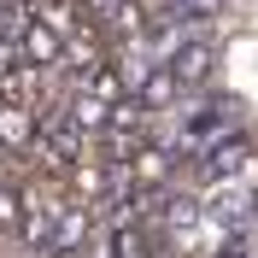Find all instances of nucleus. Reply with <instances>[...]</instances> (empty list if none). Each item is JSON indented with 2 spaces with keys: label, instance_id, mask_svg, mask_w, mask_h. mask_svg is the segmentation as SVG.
<instances>
[{
  "label": "nucleus",
  "instance_id": "obj_3",
  "mask_svg": "<svg viewBox=\"0 0 258 258\" xmlns=\"http://www.w3.org/2000/svg\"><path fill=\"white\" fill-rule=\"evenodd\" d=\"M170 71L182 77V88H206V77L217 71V41L211 35H200V41H188V47L170 59Z\"/></svg>",
  "mask_w": 258,
  "mask_h": 258
},
{
  "label": "nucleus",
  "instance_id": "obj_1",
  "mask_svg": "<svg viewBox=\"0 0 258 258\" xmlns=\"http://www.w3.org/2000/svg\"><path fill=\"white\" fill-rule=\"evenodd\" d=\"M64 41H71V35H59V24H47L41 12H35L30 24H24V35H18V47H24V59H30V64H41V71L64 64Z\"/></svg>",
  "mask_w": 258,
  "mask_h": 258
},
{
  "label": "nucleus",
  "instance_id": "obj_4",
  "mask_svg": "<svg viewBox=\"0 0 258 258\" xmlns=\"http://www.w3.org/2000/svg\"><path fill=\"white\" fill-rule=\"evenodd\" d=\"M35 94H41V64L18 59L12 71H0V100H24V106H35Z\"/></svg>",
  "mask_w": 258,
  "mask_h": 258
},
{
  "label": "nucleus",
  "instance_id": "obj_2",
  "mask_svg": "<svg viewBox=\"0 0 258 258\" xmlns=\"http://www.w3.org/2000/svg\"><path fill=\"white\" fill-rule=\"evenodd\" d=\"M35 135H41L35 106H24V100H0V153H35Z\"/></svg>",
  "mask_w": 258,
  "mask_h": 258
},
{
  "label": "nucleus",
  "instance_id": "obj_6",
  "mask_svg": "<svg viewBox=\"0 0 258 258\" xmlns=\"http://www.w3.org/2000/svg\"><path fill=\"white\" fill-rule=\"evenodd\" d=\"M229 0H176L182 18H200V24H217V12H223Z\"/></svg>",
  "mask_w": 258,
  "mask_h": 258
},
{
  "label": "nucleus",
  "instance_id": "obj_5",
  "mask_svg": "<svg viewBox=\"0 0 258 258\" xmlns=\"http://www.w3.org/2000/svg\"><path fill=\"white\" fill-rule=\"evenodd\" d=\"M64 112L77 117V123L88 129V135H106V129H112V100H100L94 88H82V94L71 100V106H64Z\"/></svg>",
  "mask_w": 258,
  "mask_h": 258
}]
</instances>
